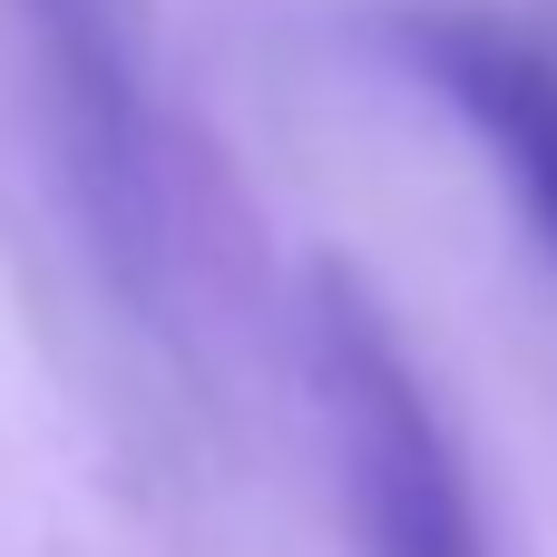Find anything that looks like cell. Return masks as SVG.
<instances>
[{"mask_svg":"<svg viewBox=\"0 0 557 557\" xmlns=\"http://www.w3.org/2000/svg\"><path fill=\"white\" fill-rule=\"evenodd\" d=\"M294 333H304V382H313V421H323V450H333L352 548L362 557H490L460 450H450L411 352L392 343L382 304L362 294V274L313 264L304 304H294Z\"/></svg>","mask_w":557,"mask_h":557,"instance_id":"1","label":"cell"},{"mask_svg":"<svg viewBox=\"0 0 557 557\" xmlns=\"http://www.w3.org/2000/svg\"><path fill=\"white\" fill-rule=\"evenodd\" d=\"M382 49L401 59V78L431 108H450L470 127L480 166L499 176V196L557 264V59L470 0H401L382 20Z\"/></svg>","mask_w":557,"mask_h":557,"instance_id":"2","label":"cell"},{"mask_svg":"<svg viewBox=\"0 0 557 557\" xmlns=\"http://www.w3.org/2000/svg\"><path fill=\"white\" fill-rule=\"evenodd\" d=\"M20 20H29V59L49 78L69 186H78L98 245L147 264V245H157V147H147V108H137L117 0H20Z\"/></svg>","mask_w":557,"mask_h":557,"instance_id":"3","label":"cell"}]
</instances>
